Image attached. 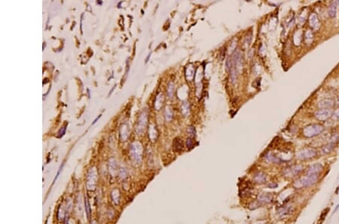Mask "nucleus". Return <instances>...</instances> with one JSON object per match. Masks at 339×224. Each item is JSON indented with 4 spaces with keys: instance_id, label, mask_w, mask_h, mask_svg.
<instances>
[{
    "instance_id": "nucleus-1",
    "label": "nucleus",
    "mask_w": 339,
    "mask_h": 224,
    "mask_svg": "<svg viewBox=\"0 0 339 224\" xmlns=\"http://www.w3.org/2000/svg\"><path fill=\"white\" fill-rule=\"evenodd\" d=\"M319 180V175H313V174H307L306 176L300 177L297 179L293 183L294 188L301 189L305 187H310L313 186Z\"/></svg>"
},
{
    "instance_id": "nucleus-2",
    "label": "nucleus",
    "mask_w": 339,
    "mask_h": 224,
    "mask_svg": "<svg viewBox=\"0 0 339 224\" xmlns=\"http://www.w3.org/2000/svg\"><path fill=\"white\" fill-rule=\"evenodd\" d=\"M323 127L319 124H312L304 128L303 134L307 137H313L318 135L323 131Z\"/></svg>"
},
{
    "instance_id": "nucleus-3",
    "label": "nucleus",
    "mask_w": 339,
    "mask_h": 224,
    "mask_svg": "<svg viewBox=\"0 0 339 224\" xmlns=\"http://www.w3.org/2000/svg\"><path fill=\"white\" fill-rule=\"evenodd\" d=\"M316 150L314 148L311 147H308V148H305L302 150L298 153V157L300 159H310V158H314V156H316Z\"/></svg>"
},
{
    "instance_id": "nucleus-4",
    "label": "nucleus",
    "mask_w": 339,
    "mask_h": 224,
    "mask_svg": "<svg viewBox=\"0 0 339 224\" xmlns=\"http://www.w3.org/2000/svg\"><path fill=\"white\" fill-rule=\"evenodd\" d=\"M333 113L331 109H321L315 113V117L320 121H326L333 116Z\"/></svg>"
},
{
    "instance_id": "nucleus-5",
    "label": "nucleus",
    "mask_w": 339,
    "mask_h": 224,
    "mask_svg": "<svg viewBox=\"0 0 339 224\" xmlns=\"http://www.w3.org/2000/svg\"><path fill=\"white\" fill-rule=\"evenodd\" d=\"M304 167L301 164H295L292 165L291 167L287 168V169H285L284 171V175L287 177H295V176L298 175L299 173H301L303 171Z\"/></svg>"
},
{
    "instance_id": "nucleus-6",
    "label": "nucleus",
    "mask_w": 339,
    "mask_h": 224,
    "mask_svg": "<svg viewBox=\"0 0 339 224\" xmlns=\"http://www.w3.org/2000/svg\"><path fill=\"white\" fill-rule=\"evenodd\" d=\"M323 165L319 163L314 164L310 166L307 170V174H313V175H319V174L323 171Z\"/></svg>"
},
{
    "instance_id": "nucleus-7",
    "label": "nucleus",
    "mask_w": 339,
    "mask_h": 224,
    "mask_svg": "<svg viewBox=\"0 0 339 224\" xmlns=\"http://www.w3.org/2000/svg\"><path fill=\"white\" fill-rule=\"evenodd\" d=\"M309 23L311 27L313 29H314L315 30H317L319 29L320 27V23H319V18H318L317 15L315 13H312L310 15L309 17Z\"/></svg>"
},
{
    "instance_id": "nucleus-8",
    "label": "nucleus",
    "mask_w": 339,
    "mask_h": 224,
    "mask_svg": "<svg viewBox=\"0 0 339 224\" xmlns=\"http://www.w3.org/2000/svg\"><path fill=\"white\" fill-rule=\"evenodd\" d=\"M335 104V100L332 98H326L320 100L318 103L319 108L321 109H329L332 107Z\"/></svg>"
},
{
    "instance_id": "nucleus-9",
    "label": "nucleus",
    "mask_w": 339,
    "mask_h": 224,
    "mask_svg": "<svg viewBox=\"0 0 339 224\" xmlns=\"http://www.w3.org/2000/svg\"><path fill=\"white\" fill-rule=\"evenodd\" d=\"M274 197L270 193H260L258 196V201L260 203H270L273 201Z\"/></svg>"
},
{
    "instance_id": "nucleus-10",
    "label": "nucleus",
    "mask_w": 339,
    "mask_h": 224,
    "mask_svg": "<svg viewBox=\"0 0 339 224\" xmlns=\"http://www.w3.org/2000/svg\"><path fill=\"white\" fill-rule=\"evenodd\" d=\"M335 145H336V142H331V143L323 146L321 148L320 153L323 155H325L331 153V152L333 150V149L335 147Z\"/></svg>"
},
{
    "instance_id": "nucleus-11",
    "label": "nucleus",
    "mask_w": 339,
    "mask_h": 224,
    "mask_svg": "<svg viewBox=\"0 0 339 224\" xmlns=\"http://www.w3.org/2000/svg\"><path fill=\"white\" fill-rule=\"evenodd\" d=\"M254 180L257 183H265L267 180V175L264 172H257L254 175Z\"/></svg>"
},
{
    "instance_id": "nucleus-12",
    "label": "nucleus",
    "mask_w": 339,
    "mask_h": 224,
    "mask_svg": "<svg viewBox=\"0 0 339 224\" xmlns=\"http://www.w3.org/2000/svg\"><path fill=\"white\" fill-rule=\"evenodd\" d=\"M173 148L175 152H180L183 149V142L180 138L176 137L174 139L173 143Z\"/></svg>"
},
{
    "instance_id": "nucleus-13",
    "label": "nucleus",
    "mask_w": 339,
    "mask_h": 224,
    "mask_svg": "<svg viewBox=\"0 0 339 224\" xmlns=\"http://www.w3.org/2000/svg\"><path fill=\"white\" fill-rule=\"evenodd\" d=\"M336 10H337V2H332V4L329 5V10H328L329 15L331 17H335V14H336Z\"/></svg>"
},
{
    "instance_id": "nucleus-14",
    "label": "nucleus",
    "mask_w": 339,
    "mask_h": 224,
    "mask_svg": "<svg viewBox=\"0 0 339 224\" xmlns=\"http://www.w3.org/2000/svg\"><path fill=\"white\" fill-rule=\"evenodd\" d=\"M266 159L270 161H272V162H278L279 161V158L276 157L274 154H271V153H268L266 155Z\"/></svg>"
},
{
    "instance_id": "nucleus-15",
    "label": "nucleus",
    "mask_w": 339,
    "mask_h": 224,
    "mask_svg": "<svg viewBox=\"0 0 339 224\" xmlns=\"http://www.w3.org/2000/svg\"><path fill=\"white\" fill-rule=\"evenodd\" d=\"M187 146L189 149H192V147L194 146V141L193 140H192L191 137H189V138H188V140H187Z\"/></svg>"
},
{
    "instance_id": "nucleus-16",
    "label": "nucleus",
    "mask_w": 339,
    "mask_h": 224,
    "mask_svg": "<svg viewBox=\"0 0 339 224\" xmlns=\"http://www.w3.org/2000/svg\"><path fill=\"white\" fill-rule=\"evenodd\" d=\"M66 129H67L66 126L61 128L60 129V131H59V132H58V135H57V137H62L64 135V134H65Z\"/></svg>"
},
{
    "instance_id": "nucleus-17",
    "label": "nucleus",
    "mask_w": 339,
    "mask_h": 224,
    "mask_svg": "<svg viewBox=\"0 0 339 224\" xmlns=\"http://www.w3.org/2000/svg\"><path fill=\"white\" fill-rule=\"evenodd\" d=\"M267 186L269 187V188H271V189L277 188V183H274V182H271V183H268V184L267 185Z\"/></svg>"
},
{
    "instance_id": "nucleus-18",
    "label": "nucleus",
    "mask_w": 339,
    "mask_h": 224,
    "mask_svg": "<svg viewBox=\"0 0 339 224\" xmlns=\"http://www.w3.org/2000/svg\"><path fill=\"white\" fill-rule=\"evenodd\" d=\"M100 117H101V115H99V116H98V117H97V118H96V119H95V120H94V122H93V123H92V124H93V125H94V124H95V123H96V122H97V120H98V119H99V118H100Z\"/></svg>"
},
{
    "instance_id": "nucleus-19",
    "label": "nucleus",
    "mask_w": 339,
    "mask_h": 224,
    "mask_svg": "<svg viewBox=\"0 0 339 224\" xmlns=\"http://www.w3.org/2000/svg\"><path fill=\"white\" fill-rule=\"evenodd\" d=\"M335 140H336V141H338V140H339V133H338V134H337L336 136L335 137Z\"/></svg>"
},
{
    "instance_id": "nucleus-20",
    "label": "nucleus",
    "mask_w": 339,
    "mask_h": 224,
    "mask_svg": "<svg viewBox=\"0 0 339 224\" xmlns=\"http://www.w3.org/2000/svg\"><path fill=\"white\" fill-rule=\"evenodd\" d=\"M338 192H339V185H338V186L337 187L336 190H335V193H338Z\"/></svg>"
},
{
    "instance_id": "nucleus-21",
    "label": "nucleus",
    "mask_w": 339,
    "mask_h": 224,
    "mask_svg": "<svg viewBox=\"0 0 339 224\" xmlns=\"http://www.w3.org/2000/svg\"><path fill=\"white\" fill-rule=\"evenodd\" d=\"M338 208H339V204H338V205H337L336 207H335V211H336L337 210H338Z\"/></svg>"
},
{
    "instance_id": "nucleus-22",
    "label": "nucleus",
    "mask_w": 339,
    "mask_h": 224,
    "mask_svg": "<svg viewBox=\"0 0 339 224\" xmlns=\"http://www.w3.org/2000/svg\"><path fill=\"white\" fill-rule=\"evenodd\" d=\"M97 3H98V4L101 5V4H102V1H98V2H97Z\"/></svg>"
}]
</instances>
